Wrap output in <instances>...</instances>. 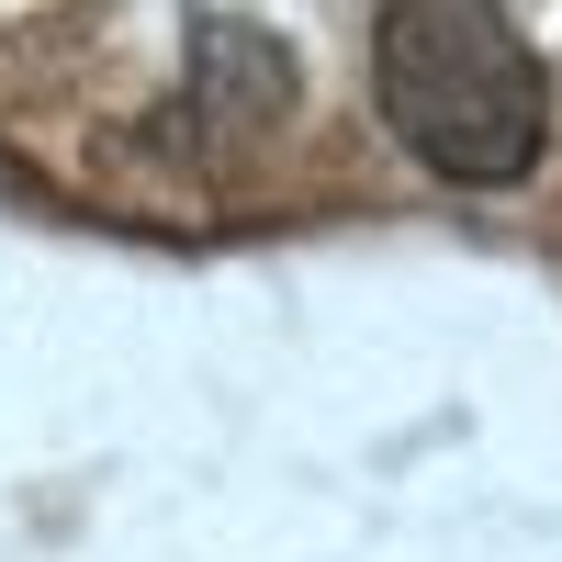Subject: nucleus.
<instances>
[{
    "label": "nucleus",
    "instance_id": "f257e3e1",
    "mask_svg": "<svg viewBox=\"0 0 562 562\" xmlns=\"http://www.w3.org/2000/svg\"><path fill=\"white\" fill-rule=\"evenodd\" d=\"M371 90L439 180L506 192L551 147V68L506 0H383L371 12Z\"/></svg>",
    "mask_w": 562,
    "mask_h": 562
}]
</instances>
